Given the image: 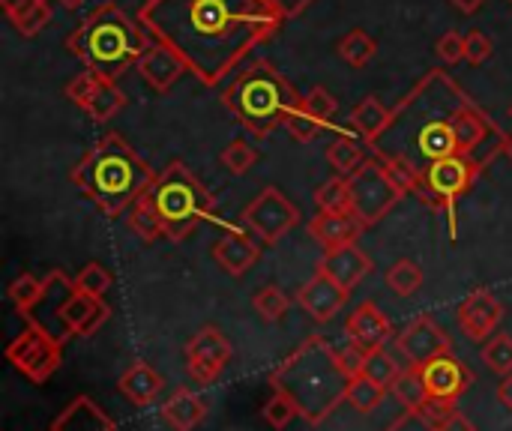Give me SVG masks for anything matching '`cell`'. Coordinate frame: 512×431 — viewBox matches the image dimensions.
Returning <instances> with one entry per match:
<instances>
[{
	"label": "cell",
	"instance_id": "ba28073f",
	"mask_svg": "<svg viewBox=\"0 0 512 431\" xmlns=\"http://www.w3.org/2000/svg\"><path fill=\"white\" fill-rule=\"evenodd\" d=\"M147 201L153 204L165 237L174 243L192 234L213 213V198L207 186L183 162H171L162 174H156Z\"/></svg>",
	"mask_w": 512,
	"mask_h": 431
},
{
	"label": "cell",
	"instance_id": "f5cc1de1",
	"mask_svg": "<svg viewBox=\"0 0 512 431\" xmlns=\"http://www.w3.org/2000/svg\"><path fill=\"white\" fill-rule=\"evenodd\" d=\"M459 12H465V15H474V12H480L483 6H486V0H450Z\"/></svg>",
	"mask_w": 512,
	"mask_h": 431
},
{
	"label": "cell",
	"instance_id": "8d00e7d4",
	"mask_svg": "<svg viewBox=\"0 0 512 431\" xmlns=\"http://www.w3.org/2000/svg\"><path fill=\"white\" fill-rule=\"evenodd\" d=\"M252 306H255V312H258V318H261L264 324H276V321H282V318H285V312H288L291 300L285 297V291H282V288L267 285V288H261V291L252 297Z\"/></svg>",
	"mask_w": 512,
	"mask_h": 431
},
{
	"label": "cell",
	"instance_id": "8fae6325",
	"mask_svg": "<svg viewBox=\"0 0 512 431\" xmlns=\"http://www.w3.org/2000/svg\"><path fill=\"white\" fill-rule=\"evenodd\" d=\"M6 360L33 384H48V378L60 369V342H54L45 330L27 324L24 333H18L9 348Z\"/></svg>",
	"mask_w": 512,
	"mask_h": 431
},
{
	"label": "cell",
	"instance_id": "e0dca14e",
	"mask_svg": "<svg viewBox=\"0 0 512 431\" xmlns=\"http://www.w3.org/2000/svg\"><path fill=\"white\" fill-rule=\"evenodd\" d=\"M348 294H351V291H345L342 285H336L330 276L318 273V276H312V279L297 291V303H300V309H303L312 321L327 324V321H333V318L345 309Z\"/></svg>",
	"mask_w": 512,
	"mask_h": 431
},
{
	"label": "cell",
	"instance_id": "b9f144b4",
	"mask_svg": "<svg viewBox=\"0 0 512 431\" xmlns=\"http://www.w3.org/2000/svg\"><path fill=\"white\" fill-rule=\"evenodd\" d=\"M219 159H222V165H225L231 174H246V171L258 162V150H255L249 141H240V138H237V141H231V144L222 150Z\"/></svg>",
	"mask_w": 512,
	"mask_h": 431
},
{
	"label": "cell",
	"instance_id": "9a60e30c",
	"mask_svg": "<svg viewBox=\"0 0 512 431\" xmlns=\"http://www.w3.org/2000/svg\"><path fill=\"white\" fill-rule=\"evenodd\" d=\"M501 318H504V306L483 288L471 291L459 303V327L471 342H486L489 336H495Z\"/></svg>",
	"mask_w": 512,
	"mask_h": 431
},
{
	"label": "cell",
	"instance_id": "c3c4849f",
	"mask_svg": "<svg viewBox=\"0 0 512 431\" xmlns=\"http://www.w3.org/2000/svg\"><path fill=\"white\" fill-rule=\"evenodd\" d=\"M387 431H438V426L423 414V411H405L402 417H396Z\"/></svg>",
	"mask_w": 512,
	"mask_h": 431
},
{
	"label": "cell",
	"instance_id": "816d5d0a",
	"mask_svg": "<svg viewBox=\"0 0 512 431\" xmlns=\"http://www.w3.org/2000/svg\"><path fill=\"white\" fill-rule=\"evenodd\" d=\"M498 399H501V405L512 414V375H507V378L498 384Z\"/></svg>",
	"mask_w": 512,
	"mask_h": 431
},
{
	"label": "cell",
	"instance_id": "bcb514c9",
	"mask_svg": "<svg viewBox=\"0 0 512 431\" xmlns=\"http://www.w3.org/2000/svg\"><path fill=\"white\" fill-rule=\"evenodd\" d=\"M435 54H438V60L447 63V66L462 63V60H465V36L456 33V30H447V33L435 42Z\"/></svg>",
	"mask_w": 512,
	"mask_h": 431
},
{
	"label": "cell",
	"instance_id": "e575fe53",
	"mask_svg": "<svg viewBox=\"0 0 512 431\" xmlns=\"http://www.w3.org/2000/svg\"><path fill=\"white\" fill-rule=\"evenodd\" d=\"M387 285H390L393 294H399V297L417 294V291L423 288V270H420V264H417V261H408V258L396 261V264L387 270Z\"/></svg>",
	"mask_w": 512,
	"mask_h": 431
},
{
	"label": "cell",
	"instance_id": "ac0fdd59",
	"mask_svg": "<svg viewBox=\"0 0 512 431\" xmlns=\"http://www.w3.org/2000/svg\"><path fill=\"white\" fill-rule=\"evenodd\" d=\"M135 72L141 75V81H147L153 90H159V93H165V90H171L177 81H180V75L183 72H189V66H186V60L174 51V48H168L165 42H150V48L141 54V60L135 63Z\"/></svg>",
	"mask_w": 512,
	"mask_h": 431
},
{
	"label": "cell",
	"instance_id": "1f68e13d",
	"mask_svg": "<svg viewBox=\"0 0 512 431\" xmlns=\"http://www.w3.org/2000/svg\"><path fill=\"white\" fill-rule=\"evenodd\" d=\"M315 204L321 213H351V183L345 177H330L315 192Z\"/></svg>",
	"mask_w": 512,
	"mask_h": 431
},
{
	"label": "cell",
	"instance_id": "f35d334b",
	"mask_svg": "<svg viewBox=\"0 0 512 431\" xmlns=\"http://www.w3.org/2000/svg\"><path fill=\"white\" fill-rule=\"evenodd\" d=\"M42 291H45V279H36V276H30V273H21V276L9 285L6 294H9L12 306H15L21 315H27V312L39 303Z\"/></svg>",
	"mask_w": 512,
	"mask_h": 431
},
{
	"label": "cell",
	"instance_id": "44dd1931",
	"mask_svg": "<svg viewBox=\"0 0 512 431\" xmlns=\"http://www.w3.org/2000/svg\"><path fill=\"white\" fill-rule=\"evenodd\" d=\"M318 273L330 276L336 285H342L345 291L357 288L369 273H372V258L354 243V246H342V249H330L321 258Z\"/></svg>",
	"mask_w": 512,
	"mask_h": 431
},
{
	"label": "cell",
	"instance_id": "4316f807",
	"mask_svg": "<svg viewBox=\"0 0 512 431\" xmlns=\"http://www.w3.org/2000/svg\"><path fill=\"white\" fill-rule=\"evenodd\" d=\"M327 162L336 171V177H345L348 180V177H354L366 165V153H363V147L354 138L336 135L333 144L327 147Z\"/></svg>",
	"mask_w": 512,
	"mask_h": 431
},
{
	"label": "cell",
	"instance_id": "8992f818",
	"mask_svg": "<svg viewBox=\"0 0 512 431\" xmlns=\"http://www.w3.org/2000/svg\"><path fill=\"white\" fill-rule=\"evenodd\" d=\"M300 99L303 96L294 90V84L270 60H252L240 66L231 84L222 90V102L228 105V111L255 138H267L279 126H285V117Z\"/></svg>",
	"mask_w": 512,
	"mask_h": 431
},
{
	"label": "cell",
	"instance_id": "d6a6232c",
	"mask_svg": "<svg viewBox=\"0 0 512 431\" xmlns=\"http://www.w3.org/2000/svg\"><path fill=\"white\" fill-rule=\"evenodd\" d=\"M384 396H387L384 387L372 384L366 375H357V378H351V384H348L345 402H348L354 411H360V414H372V411L384 402Z\"/></svg>",
	"mask_w": 512,
	"mask_h": 431
},
{
	"label": "cell",
	"instance_id": "db71d44e",
	"mask_svg": "<svg viewBox=\"0 0 512 431\" xmlns=\"http://www.w3.org/2000/svg\"><path fill=\"white\" fill-rule=\"evenodd\" d=\"M24 3H33V0H0V6H3V12L9 15V12H15L18 6H24Z\"/></svg>",
	"mask_w": 512,
	"mask_h": 431
},
{
	"label": "cell",
	"instance_id": "30bf717a",
	"mask_svg": "<svg viewBox=\"0 0 512 431\" xmlns=\"http://www.w3.org/2000/svg\"><path fill=\"white\" fill-rule=\"evenodd\" d=\"M351 183V213L369 228L381 222L402 198V189L393 183L387 168L378 159H366V165L348 177Z\"/></svg>",
	"mask_w": 512,
	"mask_h": 431
},
{
	"label": "cell",
	"instance_id": "f1b7e54d",
	"mask_svg": "<svg viewBox=\"0 0 512 431\" xmlns=\"http://www.w3.org/2000/svg\"><path fill=\"white\" fill-rule=\"evenodd\" d=\"M339 57L345 60V63H351V66H366L372 57H375V51H378V42L363 30V27H354V30H348L342 39H339Z\"/></svg>",
	"mask_w": 512,
	"mask_h": 431
},
{
	"label": "cell",
	"instance_id": "9c48e42d",
	"mask_svg": "<svg viewBox=\"0 0 512 431\" xmlns=\"http://www.w3.org/2000/svg\"><path fill=\"white\" fill-rule=\"evenodd\" d=\"M480 165L468 156H450L438 165H432L423 174V201L438 207L447 222H450V234L456 237V201L474 186V180L480 177Z\"/></svg>",
	"mask_w": 512,
	"mask_h": 431
},
{
	"label": "cell",
	"instance_id": "11a10c76",
	"mask_svg": "<svg viewBox=\"0 0 512 431\" xmlns=\"http://www.w3.org/2000/svg\"><path fill=\"white\" fill-rule=\"evenodd\" d=\"M60 3H63L66 9H78V6H81L84 0H60Z\"/></svg>",
	"mask_w": 512,
	"mask_h": 431
},
{
	"label": "cell",
	"instance_id": "7bdbcfd3",
	"mask_svg": "<svg viewBox=\"0 0 512 431\" xmlns=\"http://www.w3.org/2000/svg\"><path fill=\"white\" fill-rule=\"evenodd\" d=\"M303 105H306V108H309V111H312V114H315V117H318L324 126H327V123L336 117V111H339V102H336V96H333L327 87H321V84H318V87H312V90L303 96Z\"/></svg>",
	"mask_w": 512,
	"mask_h": 431
},
{
	"label": "cell",
	"instance_id": "603a6c76",
	"mask_svg": "<svg viewBox=\"0 0 512 431\" xmlns=\"http://www.w3.org/2000/svg\"><path fill=\"white\" fill-rule=\"evenodd\" d=\"M51 431H114V420L93 399L78 396L63 408Z\"/></svg>",
	"mask_w": 512,
	"mask_h": 431
},
{
	"label": "cell",
	"instance_id": "6f0895ef",
	"mask_svg": "<svg viewBox=\"0 0 512 431\" xmlns=\"http://www.w3.org/2000/svg\"><path fill=\"white\" fill-rule=\"evenodd\" d=\"M510 117H512V105H510Z\"/></svg>",
	"mask_w": 512,
	"mask_h": 431
},
{
	"label": "cell",
	"instance_id": "6da1fadb",
	"mask_svg": "<svg viewBox=\"0 0 512 431\" xmlns=\"http://www.w3.org/2000/svg\"><path fill=\"white\" fill-rule=\"evenodd\" d=\"M141 24L204 84H219L282 24L267 0H144Z\"/></svg>",
	"mask_w": 512,
	"mask_h": 431
},
{
	"label": "cell",
	"instance_id": "7a4b0ae2",
	"mask_svg": "<svg viewBox=\"0 0 512 431\" xmlns=\"http://www.w3.org/2000/svg\"><path fill=\"white\" fill-rule=\"evenodd\" d=\"M474 99L450 78L444 69L426 72L414 90L393 108L390 126L372 144L378 159L402 162L417 174H426L432 165L462 156L459 153V117Z\"/></svg>",
	"mask_w": 512,
	"mask_h": 431
},
{
	"label": "cell",
	"instance_id": "cb8c5ba5",
	"mask_svg": "<svg viewBox=\"0 0 512 431\" xmlns=\"http://www.w3.org/2000/svg\"><path fill=\"white\" fill-rule=\"evenodd\" d=\"M207 417V405L198 393L180 387L171 393V399L162 405V420L171 431H195Z\"/></svg>",
	"mask_w": 512,
	"mask_h": 431
},
{
	"label": "cell",
	"instance_id": "60d3db41",
	"mask_svg": "<svg viewBox=\"0 0 512 431\" xmlns=\"http://www.w3.org/2000/svg\"><path fill=\"white\" fill-rule=\"evenodd\" d=\"M75 288L81 291V294H87V297H105V291L111 288V273L102 267V264H96V261H90V264H84L81 270H78V276H75Z\"/></svg>",
	"mask_w": 512,
	"mask_h": 431
},
{
	"label": "cell",
	"instance_id": "ee69618b",
	"mask_svg": "<svg viewBox=\"0 0 512 431\" xmlns=\"http://www.w3.org/2000/svg\"><path fill=\"white\" fill-rule=\"evenodd\" d=\"M264 420L273 426V429H285L294 417H300L297 414V408H294V402L288 399V396H282V393H273V399L264 405Z\"/></svg>",
	"mask_w": 512,
	"mask_h": 431
},
{
	"label": "cell",
	"instance_id": "ffe728a7",
	"mask_svg": "<svg viewBox=\"0 0 512 431\" xmlns=\"http://www.w3.org/2000/svg\"><path fill=\"white\" fill-rule=\"evenodd\" d=\"M258 255H261L258 243H255L246 231H240V228H234V225H228V228L222 231V237L213 243V258H216V264H219L225 273H231V276L249 273V270L255 267Z\"/></svg>",
	"mask_w": 512,
	"mask_h": 431
},
{
	"label": "cell",
	"instance_id": "836d02e7",
	"mask_svg": "<svg viewBox=\"0 0 512 431\" xmlns=\"http://www.w3.org/2000/svg\"><path fill=\"white\" fill-rule=\"evenodd\" d=\"M129 228H132L144 243H153L156 237H165L162 222H159V216H156L153 204L147 201V195H144V198H138V201L132 204V210H129Z\"/></svg>",
	"mask_w": 512,
	"mask_h": 431
},
{
	"label": "cell",
	"instance_id": "2e32d148",
	"mask_svg": "<svg viewBox=\"0 0 512 431\" xmlns=\"http://www.w3.org/2000/svg\"><path fill=\"white\" fill-rule=\"evenodd\" d=\"M345 333H348V342L354 348H360L363 354H372V351H381L393 339V324L387 321V315L372 300H366L351 312Z\"/></svg>",
	"mask_w": 512,
	"mask_h": 431
},
{
	"label": "cell",
	"instance_id": "681fc988",
	"mask_svg": "<svg viewBox=\"0 0 512 431\" xmlns=\"http://www.w3.org/2000/svg\"><path fill=\"white\" fill-rule=\"evenodd\" d=\"M270 6H273V12L285 21V18H294V15H300L312 0H267Z\"/></svg>",
	"mask_w": 512,
	"mask_h": 431
},
{
	"label": "cell",
	"instance_id": "74e56055",
	"mask_svg": "<svg viewBox=\"0 0 512 431\" xmlns=\"http://www.w3.org/2000/svg\"><path fill=\"white\" fill-rule=\"evenodd\" d=\"M285 129H288V135L294 138V141H300V144H309L312 138H318V132L324 129V123L303 105V99L294 105V111L285 117Z\"/></svg>",
	"mask_w": 512,
	"mask_h": 431
},
{
	"label": "cell",
	"instance_id": "7c38bea8",
	"mask_svg": "<svg viewBox=\"0 0 512 431\" xmlns=\"http://www.w3.org/2000/svg\"><path fill=\"white\" fill-rule=\"evenodd\" d=\"M243 222L258 240H264L267 246H276L291 228L300 225V210L294 201H288L279 189L270 186L246 204Z\"/></svg>",
	"mask_w": 512,
	"mask_h": 431
},
{
	"label": "cell",
	"instance_id": "d4e9b609",
	"mask_svg": "<svg viewBox=\"0 0 512 431\" xmlns=\"http://www.w3.org/2000/svg\"><path fill=\"white\" fill-rule=\"evenodd\" d=\"M117 390H120L132 405L147 408V405H153L156 396L162 393V378H159V372H156L153 366H147V363H132V366L120 375Z\"/></svg>",
	"mask_w": 512,
	"mask_h": 431
},
{
	"label": "cell",
	"instance_id": "7dc6e473",
	"mask_svg": "<svg viewBox=\"0 0 512 431\" xmlns=\"http://www.w3.org/2000/svg\"><path fill=\"white\" fill-rule=\"evenodd\" d=\"M492 51H495V42H492L483 30L465 33V60H468V63L480 66V63H486V60L492 57Z\"/></svg>",
	"mask_w": 512,
	"mask_h": 431
},
{
	"label": "cell",
	"instance_id": "3957f363",
	"mask_svg": "<svg viewBox=\"0 0 512 431\" xmlns=\"http://www.w3.org/2000/svg\"><path fill=\"white\" fill-rule=\"evenodd\" d=\"M348 384L351 378L339 363V351L321 336L306 339L270 375V387L288 396L297 414L312 426L324 423L345 402Z\"/></svg>",
	"mask_w": 512,
	"mask_h": 431
},
{
	"label": "cell",
	"instance_id": "484cf974",
	"mask_svg": "<svg viewBox=\"0 0 512 431\" xmlns=\"http://www.w3.org/2000/svg\"><path fill=\"white\" fill-rule=\"evenodd\" d=\"M390 117H393V108H387L378 96H366V99L354 108L351 126L360 132V138H363L366 144H375V141L384 135V129L390 126Z\"/></svg>",
	"mask_w": 512,
	"mask_h": 431
},
{
	"label": "cell",
	"instance_id": "f6af8a7d",
	"mask_svg": "<svg viewBox=\"0 0 512 431\" xmlns=\"http://www.w3.org/2000/svg\"><path fill=\"white\" fill-rule=\"evenodd\" d=\"M99 75L96 72H81V75H75L69 84H66V96H69V102H75L78 108H87V102L93 99V93H96V87H99Z\"/></svg>",
	"mask_w": 512,
	"mask_h": 431
},
{
	"label": "cell",
	"instance_id": "4dcf8cb0",
	"mask_svg": "<svg viewBox=\"0 0 512 431\" xmlns=\"http://www.w3.org/2000/svg\"><path fill=\"white\" fill-rule=\"evenodd\" d=\"M123 105H126L123 90H120L114 81H99V87H96V93H93V99L87 102L84 111H87L93 120H111Z\"/></svg>",
	"mask_w": 512,
	"mask_h": 431
},
{
	"label": "cell",
	"instance_id": "4fadbf2b",
	"mask_svg": "<svg viewBox=\"0 0 512 431\" xmlns=\"http://www.w3.org/2000/svg\"><path fill=\"white\" fill-rule=\"evenodd\" d=\"M231 363V345L222 330L201 327L186 345V372L195 384L210 387L222 378Z\"/></svg>",
	"mask_w": 512,
	"mask_h": 431
},
{
	"label": "cell",
	"instance_id": "d590c367",
	"mask_svg": "<svg viewBox=\"0 0 512 431\" xmlns=\"http://www.w3.org/2000/svg\"><path fill=\"white\" fill-rule=\"evenodd\" d=\"M360 375H366L372 384H378V387H384V390H390L393 384H396V378L402 375V369H399V363L381 348V351H372V354H366V363H363V372Z\"/></svg>",
	"mask_w": 512,
	"mask_h": 431
},
{
	"label": "cell",
	"instance_id": "277c9868",
	"mask_svg": "<svg viewBox=\"0 0 512 431\" xmlns=\"http://www.w3.org/2000/svg\"><path fill=\"white\" fill-rule=\"evenodd\" d=\"M72 183L105 213L120 216L156 183L153 168L114 132L102 135L72 168Z\"/></svg>",
	"mask_w": 512,
	"mask_h": 431
},
{
	"label": "cell",
	"instance_id": "52a82bcc",
	"mask_svg": "<svg viewBox=\"0 0 512 431\" xmlns=\"http://www.w3.org/2000/svg\"><path fill=\"white\" fill-rule=\"evenodd\" d=\"M108 318L111 309L105 306V300L81 294L75 288V279H69L63 270H51L45 276V291L39 303L27 312V321L45 330L60 345L75 336H93Z\"/></svg>",
	"mask_w": 512,
	"mask_h": 431
},
{
	"label": "cell",
	"instance_id": "d6986e66",
	"mask_svg": "<svg viewBox=\"0 0 512 431\" xmlns=\"http://www.w3.org/2000/svg\"><path fill=\"white\" fill-rule=\"evenodd\" d=\"M420 372H423L429 399H438V402H453L456 405L471 387V372L450 354L441 357V360H432Z\"/></svg>",
	"mask_w": 512,
	"mask_h": 431
},
{
	"label": "cell",
	"instance_id": "7402d4cb",
	"mask_svg": "<svg viewBox=\"0 0 512 431\" xmlns=\"http://www.w3.org/2000/svg\"><path fill=\"white\" fill-rule=\"evenodd\" d=\"M363 222L354 213H318L309 222V234L330 252L342 246H354L363 234Z\"/></svg>",
	"mask_w": 512,
	"mask_h": 431
},
{
	"label": "cell",
	"instance_id": "f546056e",
	"mask_svg": "<svg viewBox=\"0 0 512 431\" xmlns=\"http://www.w3.org/2000/svg\"><path fill=\"white\" fill-rule=\"evenodd\" d=\"M6 18L15 24V30H18L21 36H36V33L51 21V0L24 3V6H18L15 12H9Z\"/></svg>",
	"mask_w": 512,
	"mask_h": 431
},
{
	"label": "cell",
	"instance_id": "f907efd6",
	"mask_svg": "<svg viewBox=\"0 0 512 431\" xmlns=\"http://www.w3.org/2000/svg\"><path fill=\"white\" fill-rule=\"evenodd\" d=\"M438 431H477L474 429V423L465 417V414H459V411H450L441 423H438Z\"/></svg>",
	"mask_w": 512,
	"mask_h": 431
},
{
	"label": "cell",
	"instance_id": "9f6ffc18",
	"mask_svg": "<svg viewBox=\"0 0 512 431\" xmlns=\"http://www.w3.org/2000/svg\"><path fill=\"white\" fill-rule=\"evenodd\" d=\"M507 156L512 159V135H510V141H507Z\"/></svg>",
	"mask_w": 512,
	"mask_h": 431
},
{
	"label": "cell",
	"instance_id": "5bb4252c",
	"mask_svg": "<svg viewBox=\"0 0 512 431\" xmlns=\"http://www.w3.org/2000/svg\"><path fill=\"white\" fill-rule=\"evenodd\" d=\"M396 345H399V354L408 360V366L414 369H423L429 366L432 360H441L450 354V339L447 333L438 327V321L432 318H417L411 321L399 336H396Z\"/></svg>",
	"mask_w": 512,
	"mask_h": 431
},
{
	"label": "cell",
	"instance_id": "5b68a950",
	"mask_svg": "<svg viewBox=\"0 0 512 431\" xmlns=\"http://www.w3.org/2000/svg\"><path fill=\"white\" fill-rule=\"evenodd\" d=\"M66 45L87 66V72H96L102 81H117L150 48L144 30L117 3L96 6L69 33Z\"/></svg>",
	"mask_w": 512,
	"mask_h": 431
},
{
	"label": "cell",
	"instance_id": "ab89813d",
	"mask_svg": "<svg viewBox=\"0 0 512 431\" xmlns=\"http://www.w3.org/2000/svg\"><path fill=\"white\" fill-rule=\"evenodd\" d=\"M483 360L492 372H498L501 378L512 375V336L507 333H498L495 339L486 342L483 348Z\"/></svg>",
	"mask_w": 512,
	"mask_h": 431
},
{
	"label": "cell",
	"instance_id": "83f0119b",
	"mask_svg": "<svg viewBox=\"0 0 512 431\" xmlns=\"http://www.w3.org/2000/svg\"><path fill=\"white\" fill-rule=\"evenodd\" d=\"M393 396L405 405V411H423L429 405V390H426V381H423V372L420 369H405L396 384L390 387Z\"/></svg>",
	"mask_w": 512,
	"mask_h": 431
}]
</instances>
